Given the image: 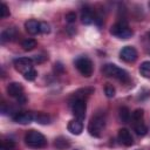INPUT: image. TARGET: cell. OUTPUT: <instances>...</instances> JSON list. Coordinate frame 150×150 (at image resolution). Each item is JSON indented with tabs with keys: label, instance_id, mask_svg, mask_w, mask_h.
Instances as JSON below:
<instances>
[{
	"label": "cell",
	"instance_id": "obj_1",
	"mask_svg": "<svg viewBox=\"0 0 150 150\" xmlns=\"http://www.w3.org/2000/svg\"><path fill=\"white\" fill-rule=\"evenodd\" d=\"M105 127V118L103 114H96L91 117L88 124V131L94 137H101L102 131Z\"/></svg>",
	"mask_w": 150,
	"mask_h": 150
},
{
	"label": "cell",
	"instance_id": "obj_2",
	"mask_svg": "<svg viewBox=\"0 0 150 150\" xmlns=\"http://www.w3.org/2000/svg\"><path fill=\"white\" fill-rule=\"evenodd\" d=\"M102 71H103V74H104L105 76L114 77V79H116V80H118V81H122V82H128V81H129V74H128L124 69L117 67V66L114 64V63H108V64H105V66L103 67Z\"/></svg>",
	"mask_w": 150,
	"mask_h": 150
},
{
	"label": "cell",
	"instance_id": "obj_3",
	"mask_svg": "<svg viewBox=\"0 0 150 150\" xmlns=\"http://www.w3.org/2000/svg\"><path fill=\"white\" fill-rule=\"evenodd\" d=\"M25 142L28 146L30 148H35V149H39V148H43L46 146L47 144V141H46V137L40 134L39 131H35V130H30L26 134L25 136Z\"/></svg>",
	"mask_w": 150,
	"mask_h": 150
},
{
	"label": "cell",
	"instance_id": "obj_4",
	"mask_svg": "<svg viewBox=\"0 0 150 150\" xmlns=\"http://www.w3.org/2000/svg\"><path fill=\"white\" fill-rule=\"evenodd\" d=\"M75 67L86 77H89L93 74V62L87 56H80V57H77L75 60Z\"/></svg>",
	"mask_w": 150,
	"mask_h": 150
},
{
	"label": "cell",
	"instance_id": "obj_5",
	"mask_svg": "<svg viewBox=\"0 0 150 150\" xmlns=\"http://www.w3.org/2000/svg\"><path fill=\"white\" fill-rule=\"evenodd\" d=\"M110 33L118 39H129L132 35V30L125 22H117L110 28Z\"/></svg>",
	"mask_w": 150,
	"mask_h": 150
},
{
	"label": "cell",
	"instance_id": "obj_6",
	"mask_svg": "<svg viewBox=\"0 0 150 150\" xmlns=\"http://www.w3.org/2000/svg\"><path fill=\"white\" fill-rule=\"evenodd\" d=\"M71 110L76 120H84L86 117V110H87V103L86 100L82 98H75L71 101Z\"/></svg>",
	"mask_w": 150,
	"mask_h": 150
},
{
	"label": "cell",
	"instance_id": "obj_7",
	"mask_svg": "<svg viewBox=\"0 0 150 150\" xmlns=\"http://www.w3.org/2000/svg\"><path fill=\"white\" fill-rule=\"evenodd\" d=\"M14 67L18 71L26 74L30 69H33V60L28 57H19L14 60Z\"/></svg>",
	"mask_w": 150,
	"mask_h": 150
},
{
	"label": "cell",
	"instance_id": "obj_8",
	"mask_svg": "<svg viewBox=\"0 0 150 150\" xmlns=\"http://www.w3.org/2000/svg\"><path fill=\"white\" fill-rule=\"evenodd\" d=\"M120 57L125 62H134L137 60V50L131 46H127L120 52Z\"/></svg>",
	"mask_w": 150,
	"mask_h": 150
},
{
	"label": "cell",
	"instance_id": "obj_9",
	"mask_svg": "<svg viewBox=\"0 0 150 150\" xmlns=\"http://www.w3.org/2000/svg\"><path fill=\"white\" fill-rule=\"evenodd\" d=\"M7 94L16 100H19L21 96H23V87L19 82H12L7 86Z\"/></svg>",
	"mask_w": 150,
	"mask_h": 150
},
{
	"label": "cell",
	"instance_id": "obj_10",
	"mask_svg": "<svg viewBox=\"0 0 150 150\" xmlns=\"http://www.w3.org/2000/svg\"><path fill=\"white\" fill-rule=\"evenodd\" d=\"M35 118V115L30 111H19L13 116V120L20 124H28Z\"/></svg>",
	"mask_w": 150,
	"mask_h": 150
},
{
	"label": "cell",
	"instance_id": "obj_11",
	"mask_svg": "<svg viewBox=\"0 0 150 150\" xmlns=\"http://www.w3.org/2000/svg\"><path fill=\"white\" fill-rule=\"evenodd\" d=\"M118 141L125 146H130L134 143V139H132V136H131L130 131L125 128H122V129L118 130Z\"/></svg>",
	"mask_w": 150,
	"mask_h": 150
},
{
	"label": "cell",
	"instance_id": "obj_12",
	"mask_svg": "<svg viewBox=\"0 0 150 150\" xmlns=\"http://www.w3.org/2000/svg\"><path fill=\"white\" fill-rule=\"evenodd\" d=\"M81 21L84 25H90L93 21H95V16L93 14V11L89 7H84L81 11Z\"/></svg>",
	"mask_w": 150,
	"mask_h": 150
},
{
	"label": "cell",
	"instance_id": "obj_13",
	"mask_svg": "<svg viewBox=\"0 0 150 150\" xmlns=\"http://www.w3.org/2000/svg\"><path fill=\"white\" fill-rule=\"evenodd\" d=\"M68 130L74 135H80L83 130V123L80 120H71L68 123Z\"/></svg>",
	"mask_w": 150,
	"mask_h": 150
},
{
	"label": "cell",
	"instance_id": "obj_14",
	"mask_svg": "<svg viewBox=\"0 0 150 150\" xmlns=\"http://www.w3.org/2000/svg\"><path fill=\"white\" fill-rule=\"evenodd\" d=\"M25 28L26 30L32 34V35H35L38 33H40V22H38L36 20H28L25 22Z\"/></svg>",
	"mask_w": 150,
	"mask_h": 150
},
{
	"label": "cell",
	"instance_id": "obj_15",
	"mask_svg": "<svg viewBox=\"0 0 150 150\" xmlns=\"http://www.w3.org/2000/svg\"><path fill=\"white\" fill-rule=\"evenodd\" d=\"M16 34V29L14 27H8L6 28L2 33H1V42H7V41H12L15 38Z\"/></svg>",
	"mask_w": 150,
	"mask_h": 150
},
{
	"label": "cell",
	"instance_id": "obj_16",
	"mask_svg": "<svg viewBox=\"0 0 150 150\" xmlns=\"http://www.w3.org/2000/svg\"><path fill=\"white\" fill-rule=\"evenodd\" d=\"M134 130H135V132H136L138 136H144V135L148 132V128H146V125L144 124L143 121L134 122Z\"/></svg>",
	"mask_w": 150,
	"mask_h": 150
},
{
	"label": "cell",
	"instance_id": "obj_17",
	"mask_svg": "<svg viewBox=\"0 0 150 150\" xmlns=\"http://www.w3.org/2000/svg\"><path fill=\"white\" fill-rule=\"evenodd\" d=\"M54 145H55V148H56L57 150H66L67 148L70 146V143H69V141H68L67 138H64V137H59V138L55 139Z\"/></svg>",
	"mask_w": 150,
	"mask_h": 150
},
{
	"label": "cell",
	"instance_id": "obj_18",
	"mask_svg": "<svg viewBox=\"0 0 150 150\" xmlns=\"http://www.w3.org/2000/svg\"><path fill=\"white\" fill-rule=\"evenodd\" d=\"M34 120L38 123H40V124H48V123H50V116L47 115V114H45V112H38L35 115V118Z\"/></svg>",
	"mask_w": 150,
	"mask_h": 150
},
{
	"label": "cell",
	"instance_id": "obj_19",
	"mask_svg": "<svg viewBox=\"0 0 150 150\" xmlns=\"http://www.w3.org/2000/svg\"><path fill=\"white\" fill-rule=\"evenodd\" d=\"M118 115H120V118H121L122 122H124V123L129 122V120H130V111H129V109L127 107H121L120 110H118Z\"/></svg>",
	"mask_w": 150,
	"mask_h": 150
},
{
	"label": "cell",
	"instance_id": "obj_20",
	"mask_svg": "<svg viewBox=\"0 0 150 150\" xmlns=\"http://www.w3.org/2000/svg\"><path fill=\"white\" fill-rule=\"evenodd\" d=\"M139 73H141V75H143L144 77L150 79V61H144V62L139 66Z\"/></svg>",
	"mask_w": 150,
	"mask_h": 150
},
{
	"label": "cell",
	"instance_id": "obj_21",
	"mask_svg": "<svg viewBox=\"0 0 150 150\" xmlns=\"http://www.w3.org/2000/svg\"><path fill=\"white\" fill-rule=\"evenodd\" d=\"M21 46H22L23 50H32L36 47V41L34 39H26L22 41Z\"/></svg>",
	"mask_w": 150,
	"mask_h": 150
},
{
	"label": "cell",
	"instance_id": "obj_22",
	"mask_svg": "<svg viewBox=\"0 0 150 150\" xmlns=\"http://www.w3.org/2000/svg\"><path fill=\"white\" fill-rule=\"evenodd\" d=\"M131 117H132V121H134V122L143 121V110H142V109H136V110L132 112Z\"/></svg>",
	"mask_w": 150,
	"mask_h": 150
},
{
	"label": "cell",
	"instance_id": "obj_23",
	"mask_svg": "<svg viewBox=\"0 0 150 150\" xmlns=\"http://www.w3.org/2000/svg\"><path fill=\"white\" fill-rule=\"evenodd\" d=\"M0 150H14V142L13 141H2L0 145Z\"/></svg>",
	"mask_w": 150,
	"mask_h": 150
},
{
	"label": "cell",
	"instance_id": "obj_24",
	"mask_svg": "<svg viewBox=\"0 0 150 150\" xmlns=\"http://www.w3.org/2000/svg\"><path fill=\"white\" fill-rule=\"evenodd\" d=\"M38 76V71L33 68V69H30L29 71H27L26 74H23V77L27 80V81H33V80H35V77Z\"/></svg>",
	"mask_w": 150,
	"mask_h": 150
},
{
	"label": "cell",
	"instance_id": "obj_25",
	"mask_svg": "<svg viewBox=\"0 0 150 150\" xmlns=\"http://www.w3.org/2000/svg\"><path fill=\"white\" fill-rule=\"evenodd\" d=\"M9 8L7 7V5L6 4H1L0 5V16L1 18H7V16H9Z\"/></svg>",
	"mask_w": 150,
	"mask_h": 150
},
{
	"label": "cell",
	"instance_id": "obj_26",
	"mask_svg": "<svg viewBox=\"0 0 150 150\" xmlns=\"http://www.w3.org/2000/svg\"><path fill=\"white\" fill-rule=\"evenodd\" d=\"M104 93H105L107 97H114L115 96V88L110 84H107L104 88Z\"/></svg>",
	"mask_w": 150,
	"mask_h": 150
},
{
	"label": "cell",
	"instance_id": "obj_27",
	"mask_svg": "<svg viewBox=\"0 0 150 150\" xmlns=\"http://www.w3.org/2000/svg\"><path fill=\"white\" fill-rule=\"evenodd\" d=\"M54 71H55L56 74H63V73H64V67H63V64H62L61 62H56V63L54 64Z\"/></svg>",
	"mask_w": 150,
	"mask_h": 150
},
{
	"label": "cell",
	"instance_id": "obj_28",
	"mask_svg": "<svg viewBox=\"0 0 150 150\" xmlns=\"http://www.w3.org/2000/svg\"><path fill=\"white\" fill-rule=\"evenodd\" d=\"M75 20H76V14L74 12H69L66 14V21L68 23H73V22H75Z\"/></svg>",
	"mask_w": 150,
	"mask_h": 150
},
{
	"label": "cell",
	"instance_id": "obj_29",
	"mask_svg": "<svg viewBox=\"0 0 150 150\" xmlns=\"http://www.w3.org/2000/svg\"><path fill=\"white\" fill-rule=\"evenodd\" d=\"M50 32V28H49V25L47 22H40V33H43V34H47Z\"/></svg>",
	"mask_w": 150,
	"mask_h": 150
},
{
	"label": "cell",
	"instance_id": "obj_30",
	"mask_svg": "<svg viewBox=\"0 0 150 150\" xmlns=\"http://www.w3.org/2000/svg\"><path fill=\"white\" fill-rule=\"evenodd\" d=\"M32 60H33V62H38V63H40V62H43V61L46 60V56H45V57H41V55H35Z\"/></svg>",
	"mask_w": 150,
	"mask_h": 150
},
{
	"label": "cell",
	"instance_id": "obj_31",
	"mask_svg": "<svg viewBox=\"0 0 150 150\" xmlns=\"http://www.w3.org/2000/svg\"><path fill=\"white\" fill-rule=\"evenodd\" d=\"M149 39H150V33H149Z\"/></svg>",
	"mask_w": 150,
	"mask_h": 150
}]
</instances>
